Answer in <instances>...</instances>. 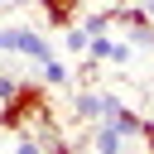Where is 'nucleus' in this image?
Segmentation results:
<instances>
[{
	"label": "nucleus",
	"instance_id": "f257e3e1",
	"mask_svg": "<svg viewBox=\"0 0 154 154\" xmlns=\"http://www.w3.org/2000/svg\"><path fill=\"white\" fill-rule=\"evenodd\" d=\"M43 120H58L53 116V96L38 77H19V87L0 101V135H19V130H34Z\"/></svg>",
	"mask_w": 154,
	"mask_h": 154
},
{
	"label": "nucleus",
	"instance_id": "f03ea898",
	"mask_svg": "<svg viewBox=\"0 0 154 154\" xmlns=\"http://www.w3.org/2000/svg\"><path fill=\"white\" fill-rule=\"evenodd\" d=\"M111 29L125 34L130 48H154V19L144 14V5H111Z\"/></svg>",
	"mask_w": 154,
	"mask_h": 154
},
{
	"label": "nucleus",
	"instance_id": "7ed1b4c3",
	"mask_svg": "<svg viewBox=\"0 0 154 154\" xmlns=\"http://www.w3.org/2000/svg\"><path fill=\"white\" fill-rule=\"evenodd\" d=\"M106 101H111V91H101V87L72 91V120H77V125H96V120L106 116Z\"/></svg>",
	"mask_w": 154,
	"mask_h": 154
},
{
	"label": "nucleus",
	"instance_id": "20e7f679",
	"mask_svg": "<svg viewBox=\"0 0 154 154\" xmlns=\"http://www.w3.org/2000/svg\"><path fill=\"white\" fill-rule=\"evenodd\" d=\"M101 120H111L125 140H140V125H144V116H140L135 106H125L120 96H111V101H106V116H101Z\"/></svg>",
	"mask_w": 154,
	"mask_h": 154
},
{
	"label": "nucleus",
	"instance_id": "39448f33",
	"mask_svg": "<svg viewBox=\"0 0 154 154\" xmlns=\"http://www.w3.org/2000/svg\"><path fill=\"white\" fill-rule=\"evenodd\" d=\"M77 140H87V144H91V149H101V154H120V149L130 144V140H125L111 120H96V125H91L87 135H77Z\"/></svg>",
	"mask_w": 154,
	"mask_h": 154
},
{
	"label": "nucleus",
	"instance_id": "423d86ee",
	"mask_svg": "<svg viewBox=\"0 0 154 154\" xmlns=\"http://www.w3.org/2000/svg\"><path fill=\"white\" fill-rule=\"evenodd\" d=\"M14 53L29 58V63H43V58H53V43L38 29H14Z\"/></svg>",
	"mask_w": 154,
	"mask_h": 154
},
{
	"label": "nucleus",
	"instance_id": "0eeeda50",
	"mask_svg": "<svg viewBox=\"0 0 154 154\" xmlns=\"http://www.w3.org/2000/svg\"><path fill=\"white\" fill-rule=\"evenodd\" d=\"M38 5H43L48 29H67V24H77V14H82V0H38Z\"/></svg>",
	"mask_w": 154,
	"mask_h": 154
},
{
	"label": "nucleus",
	"instance_id": "6e6552de",
	"mask_svg": "<svg viewBox=\"0 0 154 154\" xmlns=\"http://www.w3.org/2000/svg\"><path fill=\"white\" fill-rule=\"evenodd\" d=\"M34 77H38V82H43L48 91H53V87H67V82H72V72H67V63H63L58 53H53V58H43V63H34Z\"/></svg>",
	"mask_w": 154,
	"mask_h": 154
},
{
	"label": "nucleus",
	"instance_id": "1a4fd4ad",
	"mask_svg": "<svg viewBox=\"0 0 154 154\" xmlns=\"http://www.w3.org/2000/svg\"><path fill=\"white\" fill-rule=\"evenodd\" d=\"M87 43H91V34H87L82 24H67V29H63V53L82 58V53H87Z\"/></svg>",
	"mask_w": 154,
	"mask_h": 154
},
{
	"label": "nucleus",
	"instance_id": "9d476101",
	"mask_svg": "<svg viewBox=\"0 0 154 154\" xmlns=\"http://www.w3.org/2000/svg\"><path fill=\"white\" fill-rule=\"evenodd\" d=\"M77 24L87 34H111V10H96V14H77Z\"/></svg>",
	"mask_w": 154,
	"mask_h": 154
},
{
	"label": "nucleus",
	"instance_id": "9b49d317",
	"mask_svg": "<svg viewBox=\"0 0 154 154\" xmlns=\"http://www.w3.org/2000/svg\"><path fill=\"white\" fill-rule=\"evenodd\" d=\"M140 140H144V144L154 149V116H144V125H140Z\"/></svg>",
	"mask_w": 154,
	"mask_h": 154
},
{
	"label": "nucleus",
	"instance_id": "f8f14e48",
	"mask_svg": "<svg viewBox=\"0 0 154 154\" xmlns=\"http://www.w3.org/2000/svg\"><path fill=\"white\" fill-rule=\"evenodd\" d=\"M14 87H19V77H10V72H0V101H5V96H10Z\"/></svg>",
	"mask_w": 154,
	"mask_h": 154
},
{
	"label": "nucleus",
	"instance_id": "ddd939ff",
	"mask_svg": "<svg viewBox=\"0 0 154 154\" xmlns=\"http://www.w3.org/2000/svg\"><path fill=\"white\" fill-rule=\"evenodd\" d=\"M140 5H144V14H149V19H154V0H140Z\"/></svg>",
	"mask_w": 154,
	"mask_h": 154
}]
</instances>
